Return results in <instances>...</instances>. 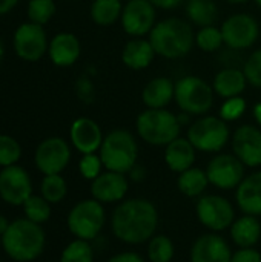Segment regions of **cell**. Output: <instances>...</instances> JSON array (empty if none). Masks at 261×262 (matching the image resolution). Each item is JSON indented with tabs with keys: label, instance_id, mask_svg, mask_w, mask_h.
I'll list each match as a JSON object with an SVG mask.
<instances>
[{
	"label": "cell",
	"instance_id": "6da1fadb",
	"mask_svg": "<svg viewBox=\"0 0 261 262\" xmlns=\"http://www.w3.org/2000/svg\"><path fill=\"white\" fill-rule=\"evenodd\" d=\"M158 227V210L146 198H131L118 203L112 212L114 236L129 246L149 243Z\"/></svg>",
	"mask_w": 261,
	"mask_h": 262
},
{
	"label": "cell",
	"instance_id": "7a4b0ae2",
	"mask_svg": "<svg viewBox=\"0 0 261 262\" xmlns=\"http://www.w3.org/2000/svg\"><path fill=\"white\" fill-rule=\"evenodd\" d=\"M45 246L46 235L42 224L32 223L28 218L12 221L2 236V249L17 262L35 261L43 253Z\"/></svg>",
	"mask_w": 261,
	"mask_h": 262
},
{
	"label": "cell",
	"instance_id": "3957f363",
	"mask_svg": "<svg viewBox=\"0 0 261 262\" xmlns=\"http://www.w3.org/2000/svg\"><path fill=\"white\" fill-rule=\"evenodd\" d=\"M192 28L180 18H166L151 29L149 41L155 54L165 58H182L194 45Z\"/></svg>",
	"mask_w": 261,
	"mask_h": 262
},
{
	"label": "cell",
	"instance_id": "277c9868",
	"mask_svg": "<svg viewBox=\"0 0 261 262\" xmlns=\"http://www.w3.org/2000/svg\"><path fill=\"white\" fill-rule=\"evenodd\" d=\"M137 157L138 146L131 132L117 129L103 138L100 158L106 170L128 173L137 164Z\"/></svg>",
	"mask_w": 261,
	"mask_h": 262
},
{
	"label": "cell",
	"instance_id": "5b68a950",
	"mask_svg": "<svg viewBox=\"0 0 261 262\" xmlns=\"http://www.w3.org/2000/svg\"><path fill=\"white\" fill-rule=\"evenodd\" d=\"M182 123L177 115L165 109H149L137 117V132L152 146H168L178 138Z\"/></svg>",
	"mask_w": 261,
	"mask_h": 262
},
{
	"label": "cell",
	"instance_id": "8992f818",
	"mask_svg": "<svg viewBox=\"0 0 261 262\" xmlns=\"http://www.w3.org/2000/svg\"><path fill=\"white\" fill-rule=\"evenodd\" d=\"M106 221L105 207L94 198L78 201L68 213V229L77 239L92 241L103 230Z\"/></svg>",
	"mask_w": 261,
	"mask_h": 262
},
{
	"label": "cell",
	"instance_id": "52a82bcc",
	"mask_svg": "<svg viewBox=\"0 0 261 262\" xmlns=\"http://www.w3.org/2000/svg\"><path fill=\"white\" fill-rule=\"evenodd\" d=\"M174 97L178 107L192 115L206 114L214 103L212 88L205 80L194 75H188L175 83Z\"/></svg>",
	"mask_w": 261,
	"mask_h": 262
},
{
	"label": "cell",
	"instance_id": "ba28073f",
	"mask_svg": "<svg viewBox=\"0 0 261 262\" xmlns=\"http://www.w3.org/2000/svg\"><path fill=\"white\" fill-rule=\"evenodd\" d=\"M188 140L197 150L220 152L229 140V127L223 118L205 117L189 127Z\"/></svg>",
	"mask_w": 261,
	"mask_h": 262
},
{
	"label": "cell",
	"instance_id": "9c48e42d",
	"mask_svg": "<svg viewBox=\"0 0 261 262\" xmlns=\"http://www.w3.org/2000/svg\"><path fill=\"white\" fill-rule=\"evenodd\" d=\"M195 213L200 224L214 233L231 229L235 221V210L232 203L220 195L200 196L195 206Z\"/></svg>",
	"mask_w": 261,
	"mask_h": 262
},
{
	"label": "cell",
	"instance_id": "30bf717a",
	"mask_svg": "<svg viewBox=\"0 0 261 262\" xmlns=\"http://www.w3.org/2000/svg\"><path fill=\"white\" fill-rule=\"evenodd\" d=\"M245 164L231 154H220L214 157L208 167L206 175L209 178V184L222 190H232L240 186L245 175Z\"/></svg>",
	"mask_w": 261,
	"mask_h": 262
},
{
	"label": "cell",
	"instance_id": "8fae6325",
	"mask_svg": "<svg viewBox=\"0 0 261 262\" xmlns=\"http://www.w3.org/2000/svg\"><path fill=\"white\" fill-rule=\"evenodd\" d=\"M71 160V149L68 143L60 137H51L43 140L34 155L35 167L43 175H57L62 173Z\"/></svg>",
	"mask_w": 261,
	"mask_h": 262
},
{
	"label": "cell",
	"instance_id": "7c38bea8",
	"mask_svg": "<svg viewBox=\"0 0 261 262\" xmlns=\"http://www.w3.org/2000/svg\"><path fill=\"white\" fill-rule=\"evenodd\" d=\"M12 45L17 57L25 61H37L48 51L46 32L42 25L32 21L22 23L14 32Z\"/></svg>",
	"mask_w": 261,
	"mask_h": 262
},
{
	"label": "cell",
	"instance_id": "4fadbf2b",
	"mask_svg": "<svg viewBox=\"0 0 261 262\" xmlns=\"http://www.w3.org/2000/svg\"><path fill=\"white\" fill-rule=\"evenodd\" d=\"M32 195V183L29 173L14 164L0 170V198L9 206H23Z\"/></svg>",
	"mask_w": 261,
	"mask_h": 262
},
{
	"label": "cell",
	"instance_id": "5bb4252c",
	"mask_svg": "<svg viewBox=\"0 0 261 262\" xmlns=\"http://www.w3.org/2000/svg\"><path fill=\"white\" fill-rule=\"evenodd\" d=\"M223 41L231 49H246L252 46L260 34L258 23L248 14H235L222 26Z\"/></svg>",
	"mask_w": 261,
	"mask_h": 262
},
{
	"label": "cell",
	"instance_id": "9a60e30c",
	"mask_svg": "<svg viewBox=\"0 0 261 262\" xmlns=\"http://www.w3.org/2000/svg\"><path fill=\"white\" fill-rule=\"evenodd\" d=\"M155 6L149 0H128L122 11V25L129 35H145L154 28Z\"/></svg>",
	"mask_w": 261,
	"mask_h": 262
},
{
	"label": "cell",
	"instance_id": "2e32d148",
	"mask_svg": "<svg viewBox=\"0 0 261 262\" xmlns=\"http://www.w3.org/2000/svg\"><path fill=\"white\" fill-rule=\"evenodd\" d=\"M234 155L248 167L261 166V130L255 126H240L232 138Z\"/></svg>",
	"mask_w": 261,
	"mask_h": 262
},
{
	"label": "cell",
	"instance_id": "e0dca14e",
	"mask_svg": "<svg viewBox=\"0 0 261 262\" xmlns=\"http://www.w3.org/2000/svg\"><path fill=\"white\" fill-rule=\"evenodd\" d=\"M129 183L125 173L118 172H102L92 183H91V195L102 204H112L122 203L128 193Z\"/></svg>",
	"mask_w": 261,
	"mask_h": 262
},
{
	"label": "cell",
	"instance_id": "ac0fdd59",
	"mask_svg": "<svg viewBox=\"0 0 261 262\" xmlns=\"http://www.w3.org/2000/svg\"><path fill=\"white\" fill-rule=\"evenodd\" d=\"M189 258L191 262H231L232 250L220 235L211 232L194 241Z\"/></svg>",
	"mask_w": 261,
	"mask_h": 262
},
{
	"label": "cell",
	"instance_id": "d6986e66",
	"mask_svg": "<svg viewBox=\"0 0 261 262\" xmlns=\"http://www.w3.org/2000/svg\"><path fill=\"white\" fill-rule=\"evenodd\" d=\"M69 137L72 146L83 155L86 154H95L100 150L103 143V134L100 126L86 117L77 118L69 129Z\"/></svg>",
	"mask_w": 261,
	"mask_h": 262
},
{
	"label": "cell",
	"instance_id": "ffe728a7",
	"mask_svg": "<svg viewBox=\"0 0 261 262\" xmlns=\"http://www.w3.org/2000/svg\"><path fill=\"white\" fill-rule=\"evenodd\" d=\"M235 201L243 215L261 216V172H254L243 178L235 189Z\"/></svg>",
	"mask_w": 261,
	"mask_h": 262
},
{
	"label": "cell",
	"instance_id": "44dd1931",
	"mask_svg": "<svg viewBox=\"0 0 261 262\" xmlns=\"http://www.w3.org/2000/svg\"><path fill=\"white\" fill-rule=\"evenodd\" d=\"M48 52L55 66L68 68L80 57V41L71 32H60L51 40Z\"/></svg>",
	"mask_w": 261,
	"mask_h": 262
},
{
	"label": "cell",
	"instance_id": "7402d4cb",
	"mask_svg": "<svg viewBox=\"0 0 261 262\" xmlns=\"http://www.w3.org/2000/svg\"><path fill=\"white\" fill-rule=\"evenodd\" d=\"M195 147L188 138H175L165 149L166 166L177 173L191 169L195 163Z\"/></svg>",
	"mask_w": 261,
	"mask_h": 262
},
{
	"label": "cell",
	"instance_id": "603a6c76",
	"mask_svg": "<svg viewBox=\"0 0 261 262\" xmlns=\"http://www.w3.org/2000/svg\"><path fill=\"white\" fill-rule=\"evenodd\" d=\"M232 243L238 249L255 247L261 238V223L258 216L243 215L234 221L229 229Z\"/></svg>",
	"mask_w": 261,
	"mask_h": 262
},
{
	"label": "cell",
	"instance_id": "cb8c5ba5",
	"mask_svg": "<svg viewBox=\"0 0 261 262\" xmlns=\"http://www.w3.org/2000/svg\"><path fill=\"white\" fill-rule=\"evenodd\" d=\"M154 48L149 40L135 38L125 45L122 60L131 69H145L154 60Z\"/></svg>",
	"mask_w": 261,
	"mask_h": 262
},
{
	"label": "cell",
	"instance_id": "d4e9b609",
	"mask_svg": "<svg viewBox=\"0 0 261 262\" xmlns=\"http://www.w3.org/2000/svg\"><path fill=\"white\" fill-rule=\"evenodd\" d=\"M246 75L237 68H226L215 75L214 89L223 98L238 97L246 88Z\"/></svg>",
	"mask_w": 261,
	"mask_h": 262
},
{
	"label": "cell",
	"instance_id": "484cf974",
	"mask_svg": "<svg viewBox=\"0 0 261 262\" xmlns=\"http://www.w3.org/2000/svg\"><path fill=\"white\" fill-rule=\"evenodd\" d=\"M174 92L175 86L169 78H154L143 89V103L149 109H163L172 100Z\"/></svg>",
	"mask_w": 261,
	"mask_h": 262
},
{
	"label": "cell",
	"instance_id": "4316f807",
	"mask_svg": "<svg viewBox=\"0 0 261 262\" xmlns=\"http://www.w3.org/2000/svg\"><path fill=\"white\" fill-rule=\"evenodd\" d=\"M208 186H209V178L206 175V170L198 167H191L182 172L177 180V187L180 193H183L188 198L203 196Z\"/></svg>",
	"mask_w": 261,
	"mask_h": 262
},
{
	"label": "cell",
	"instance_id": "83f0119b",
	"mask_svg": "<svg viewBox=\"0 0 261 262\" xmlns=\"http://www.w3.org/2000/svg\"><path fill=\"white\" fill-rule=\"evenodd\" d=\"M186 12L189 18L202 28L212 26L218 17V8L214 0H189L186 5Z\"/></svg>",
	"mask_w": 261,
	"mask_h": 262
},
{
	"label": "cell",
	"instance_id": "f1b7e54d",
	"mask_svg": "<svg viewBox=\"0 0 261 262\" xmlns=\"http://www.w3.org/2000/svg\"><path fill=\"white\" fill-rule=\"evenodd\" d=\"M122 2L120 0H94L91 6V17L100 26L112 25L122 15Z\"/></svg>",
	"mask_w": 261,
	"mask_h": 262
},
{
	"label": "cell",
	"instance_id": "f546056e",
	"mask_svg": "<svg viewBox=\"0 0 261 262\" xmlns=\"http://www.w3.org/2000/svg\"><path fill=\"white\" fill-rule=\"evenodd\" d=\"M68 193V186L65 178L57 173V175H45L42 183H40V195L51 204H58L60 201L65 200Z\"/></svg>",
	"mask_w": 261,
	"mask_h": 262
},
{
	"label": "cell",
	"instance_id": "4dcf8cb0",
	"mask_svg": "<svg viewBox=\"0 0 261 262\" xmlns=\"http://www.w3.org/2000/svg\"><path fill=\"white\" fill-rule=\"evenodd\" d=\"M175 255L174 243L166 235H154L148 244L149 262H171Z\"/></svg>",
	"mask_w": 261,
	"mask_h": 262
},
{
	"label": "cell",
	"instance_id": "1f68e13d",
	"mask_svg": "<svg viewBox=\"0 0 261 262\" xmlns=\"http://www.w3.org/2000/svg\"><path fill=\"white\" fill-rule=\"evenodd\" d=\"M23 213L32 223L43 224L51 218V203H48L42 195H31L23 203Z\"/></svg>",
	"mask_w": 261,
	"mask_h": 262
},
{
	"label": "cell",
	"instance_id": "d6a6232c",
	"mask_svg": "<svg viewBox=\"0 0 261 262\" xmlns=\"http://www.w3.org/2000/svg\"><path fill=\"white\" fill-rule=\"evenodd\" d=\"M60 262H94V249L89 241L75 238L63 249Z\"/></svg>",
	"mask_w": 261,
	"mask_h": 262
},
{
	"label": "cell",
	"instance_id": "836d02e7",
	"mask_svg": "<svg viewBox=\"0 0 261 262\" xmlns=\"http://www.w3.org/2000/svg\"><path fill=\"white\" fill-rule=\"evenodd\" d=\"M26 12L29 21L37 25H45L55 14V3L54 0H29Z\"/></svg>",
	"mask_w": 261,
	"mask_h": 262
},
{
	"label": "cell",
	"instance_id": "e575fe53",
	"mask_svg": "<svg viewBox=\"0 0 261 262\" xmlns=\"http://www.w3.org/2000/svg\"><path fill=\"white\" fill-rule=\"evenodd\" d=\"M22 157L20 143L11 135H0V167L17 164Z\"/></svg>",
	"mask_w": 261,
	"mask_h": 262
},
{
	"label": "cell",
	"instance_id": "d590c367",
	"mask_svg": "<svg viewBox=\"0 0 261 262\" xmlns=\"http://www.w3.org/2000/svg\"><path fill=\"white\" fill-rule=\"evenodd\" d=\"M195 41L198 48L205 52H212L220 49V46L225 43L223 41V34L222 29H217L215 26H205L198 31L195 35Z\"/></svg>",
	"mask_w": 261,
	"mask_h": 262
},
{
	"label": "cell",
	"instance_id": "8d00e7d4",
	"mask_svg": "<svg viewBox=\"0 0 261 262\" xmlns=\"http://www.w3.org/2000/svg\"><path fill=\"white\" fill-rule=\"evenodd\" d=\"M102 167H103L102 158H100V155H95V154L83 155L78 163V170H80L82 177L89 181H94L102 173Z\"/></svg>",
	"mask_w": 261,
	"mask_h": 262
},
{
	"label": "cell",
	"instance_id": "74e56055",
	"mask_svg": "<svg viewBox=\"0 0 261 262\" xmlns=\"http://www.w3.org/2000/svg\"><path fill=\"white\" fill-rule=\"evenodd\" d=\"M245 111H246V101L242 97H232L223 103L220 109V117L225 121H235L245 114Z\"/></svg>",
	"mask_w": 261,
	"mask_h": 262
},
{
	"label": "cell",
	"instance_id": "f35d334b",
	"mask_svg": "<svg viewBox=\"0 0 261 262\" xmlns=\"http://www.w3.org/2000/svg\"><path fill=\"white\" fill-rule=\"evenodd\" d=\"M246 80L255 86V88H261V49L255 51L246 61L245 69H243Z\"/></svg>",
	"mask_w": 261,
	"mask_h": 262
},
{
	"label": "cell",
	"instance_id": "ab89813d",
	"mask_svg": "<svg viewBox=\"0 0 261 262\" xmlns=\"http://www.w3.org/2000/svg\"><path fill=\"white\" fill-rule=\"evenodd\" d=\"M231 262H261V253L255 247L238 249L235 253H232Z\"/></svg>",
	"mask_w": 261,
	"mask_h": 262
},
{
	"label": "cell",
	"instance_id": "60d3db41",
	"mask_svg": "<svg viewBox=\"0 0 261 262\" xmlns=\"http://www.w3.org/2000/svg\"><path fill=\"white\" fill-rule=\"evenodd\" d=\"M106 262H146L138 253L135 252H122L111 256Z\"/></svg>",
	"mask_w": 261,
	"mask_h": 262
},
{
	"label": "cell",
	"instance_id": "b9f144b4",
	"mask_svg": "<svg viewBox=\"0 0 261 262\" xmlns=\"http://www.w3.org/2000/svg\"><path fill=\"white\" fill-rule=\"evenodd\" d=\"M154 6L157 8H163V9H172L178 5L183 3V0H149Z\"/></svg>",
	"mask_w": 261,
	"mask_h": 262
},
{
	"label": "cell",
	"instance_id": "7bdbcfd3",
	"mask_svg": "<svg viewBox=\"0 0 261 262\" xmlns=\"http://www.w3.org/2000/svg\"><path fill=\"white\" fill-rule=\"evenodd\" d=\"M17 2L18 0H0V15L8 14L17 5Z\"/></svg>",
	"mask_w": 261,
	"mask_h": 262
},
{
	"label": "cell",
	"instance_id": "ee69618b",
	"mask_svg": "<svg viewBox=\"0 0 261 262\" xmlns=\"http://www.w3.org/2000/svg\"><path fill=\"white\" fill-rule=\"evenodd\" d=\"M131 175H132V180H135V181L138 180V181H140V180H143V177H145V170H143L140 166L135 164V166L132 167V170H131Z\"/></svg>",
	"mask_w": 261,
	"mask_h": 262
},
{
	"label": "cell",
	"instance_id": "f6af8a7d",
	"mask_svg": "<svg viewBox=\"0 0 261 262\" xmlns=\"http://www.w3.org/2000/svg\"><path fill=\"white\" fill-rule=\"evenodd\" d=\"M9 224H11V223L8 221V218L3 216V215H0V236H3V233L8 230Z\"/></svg>",
	"mask_w": 261,
	"mask_h": 262
},
{
	"label": "cell",
	"instance_id": "bcb514c9",
	"mask_svg": "<svg viewBox=\"0 0 261 262\" xmlns=\"http://www.w3.org/2000/svg\"><path fill=\"white\" fill-rule=\"evenodd\" d=\"M254 117H255L257 123L261 126V103L255 104V107H254Z\"/></svg>",
	"mask_w": 261,
	"mask_h": 262
},
{
	"label": "cell",
	"instance_id": "7dc6e473",
	"mask_svg": "<svg viewBox=\"0 0 261 262\" xmlns=\"http://www.w3.org/2000/svg\"><path fill=\"white\" fill-rule=\"evenodd\" d=\"M3 55H5V48H3V43H2V40H0V63H2V60H3Z\"/></svg>",
	"mask_w": 261,
	"mask_h": 262
},
{
	"label": "cell",
	"instance_id": "c3c4849f",
	"mask_svg": "<svg viewBox=\"0 0 261 262\" xmlns=\"http://www.w3.org/2000/svg\"><path fill=\"white\" fill-rule=\"evenodd\" d=\"M229 3H234V5H242V3H246L248 0H228Z\"/></svg>",
	"mask_w": 261,
	"mask_h": 262
},
{
	"label": "cell",
	"instance_id": "681fc988",
	"mask_svg": "<svg viewBox=\"0 0 261 262\" xmlns=\"http://www.w3.org/2000/svg\"><path fill=\"white\" fill-rule=\"evenodd\" d=\"M255 2L258 3V6H260V8H261V0H255Z\"/></svg>",
	"mask_w": 261,
	"mask_h": 262
},
{
	"label": "cell",
	"instance_id": "f907efd6",
	"mask_svg": "<svg viewBox=\"0 0 261 262\" xmlns=\"http://www.w3.org/2000/svg\"><path fill=\"white\" fill-rule=\"evenodd\" d=\"M0 247H2V236H0Z\"/></svg>",
	"mask_w": 261,
	"mask_h": 262
},
{
	"label": "cell",
	"instance_id": "816d5d0a",
	"mask_svg": "<svg viewBox=\"0 0 261 262\" xmlns=\"http://www.w3.org/2000/svg\"><path fill=\"white\" fill-rule=\"evenodd\" d=\"M0 262H2V261H0Z\"/></svg>",
	"mask_w": 261,
	"mask_h": 262
}]
</instances>
